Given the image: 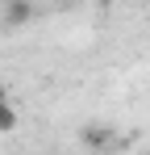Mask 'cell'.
Returning <instances> with one entry per match:
<instances>
[{"label":"cell","instance_id":"6da1fadb","mask_svg":"<svg viewBox=\"0 0 150 155\" xmlns=\"http://www.w3.org/2000/svg\"><path fill=\"white\" fill-rule=\"evenodd\" d=\"M29 17H33V4H29V0H8V4H4V21L13 29H21Z\"/></svg>","mask_w":150,"mask_h":155},{"label":"cell","instance_id":"7a4b0ae2","mask_svg":"<svg viewBox=\"0 0 150 155\" xmlns=\"http://www.w3.org/2000/svg\"><path fill=\"white\" fill-rule=\"evenodd\" d=\"M79 138H83L88 147H108V143H113V130H104V126H88V130H79Z\"/></svg>","mask_w":150,"mask_h":155},{"label":"cell","instance_id":"3957f363","mask_svg":"<svg viewBox=\"0 0 150 155\" xmlns=\"http://www.w3.org/2000/svg\"><path fill=\"white\" fill-rule=\"evenodd\" d=\"M17 126V109L13 105H0V130H13Z\"/></svg>","mask_w":150,"mask_h":155},{"label":"cell","instance_id":"277c9868","mask_svg":"<svg viewBox=\"0 0 150 155\" xmlns=\"http://www.w3.org/2000/svg\"><path fill=\"white\" fill-rule=\"evenodd\" d=\"M0 105H8V92H4V84H0Z\"/></svg>","mask_w":150,"mask_h":155}]
</instances>
